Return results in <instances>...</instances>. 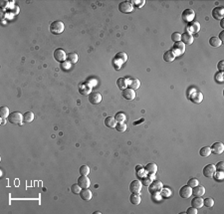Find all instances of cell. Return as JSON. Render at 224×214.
Returning a JSON list of instances; mask_svg holds the SVG:
<instances>
[{"label":"cell","mask_w":224,"mask_h":214,"mask_svg":"<svg viewBox=\"0 0 224 214\" xmlns=\"http://www.w3.org/2000/svg\"><path fill=\"white\" fill-rule=\"evenodd\" d=\"M65 29V25L62 21H59V20H56V21H53L52 23L50 24V32L54 34V35H58V34H61Z\"/></svg>","instance_id":"1"},{"label":"cell","mask_w":224,"mask_h":214,"mask_svg":"<svg viewBox=\"0 0 224 214\" xmlns=\"http://www.w3.org/2000/svg\"><path fill=\"white\" fill-rule=\"evenodd\" d=\"M163 182L160 180H157V179H155V180H152V183L149 185V191L152 193V194H157V193H160L161 189H163Z\"/></svg>","instance_id":"2"},{"label":"cell","mask_w":224,"mask_h":214,"mask_svg":"<svg viewBox=\"0 0 224 214\" xmlns=\"http://www.w3.org/2000/svg\"><path fill=\"white\" fill-rule=\"evenodd\" d=\"M8 121L13 125H20L23 122V115L19 112H13L8 117Z\"/></svg>","instance_id":"3"},{"label":"cell","mask_w":224,"mask_h":214,"mask_svg":"<svg viewBox=\"0 0 224 214\" xmlns=\"http://www.w3.org/2000/svg\"><path fill=\"white\" fill-rule=\"evenodd\" d=\"M119 10L124 14H129L132 13L134 10V6H132L130 1H123L119 4Z\"/></svg>","instance_id":"4"},{"label":"cell","mask_w":224,"mask_h":214,"mask_svg":"<svg viewBox=\"0 0 224 214\" xmlns=\"http://www.w3.org/2000/svg\"><path fill=\"white\" fill-rule=\"evenodd\" d=\"M171 52L174 54V56H180L185 52V44H183L182 42H175L171 49Z\"/></svg>","instance_id":"5"},{"label":"cell","mask_w":224,"mask_h":214,"mask_svg":"<svg viewBox=\"0 0 224 214\" xmlns=\"http://www.w3.org/2000/svg\"><path fill=\"white\" fill-rule=\"evenodd\" d=\"M201 28V25L199 22L195 21V20H193V21L189 22V23L187 24V26H186V29H187V33L189 34H194V33H197L198 31L200 30Z\"/></svg>","instance_id":"6"},{"label":"cell","mask_w":224,"mask_h":214,"mask_svg":"<svg viewBox=\"0 0 224 214\" xmlns=\"http://www.w3.org/2000/svg\"><path fill=\"white\" fill-rule=\"evenodd\" d=\"M141 187H143V183L141 180H134L130 182V191L132 193H140L141 191Z\"/></svg>","instance_id":"7"},{"label":"cell","mask_w":224,"mask_h":214,"mask_svg":"<svg viewBox=\"0 0 224 214\" xmlns=\"http://www.w3.org/2000/svg\"><path fill=\"white\" fill-rule=\"evenodd\" d=\"M54 58L58 62H64L67 58V54L65 52V50L59 48V49H56L54 51Z\"/></svg>","instance_id":"8"},{"label":"cell","mask_w":224,"mask_h":214,"mask_svg":"<svg viewBox=\"0 0 224 214\" xmlns=\"http://www.w3.org/2000/svg\"><path fill=\"white\" fill-rule=\"evenodd\" d=\"M216 171V168H215V165L213 164H207L205 165L203 168V175L207 178H210L213 176L214 172Z\"/></svg>","instance_id":"9"},{"label":"cell","mask_w":224,"mask_h":214,"mask_svg":"<svg viewBox=\"0 0 224 214\" xmlns=\"http://www.w3.org/2000/svg\"><path fill=\"white\" fill-rule=\"evenodd\" d=\"M102 101V95L98 92H92L89 95V102L92 105H98Z\"/></svg>","instance_id":"10"},{"label":"cell","mask_w":224,"mask_h":214,"mask_svg":"<svg viewBox=\"0 0 224 214\" xmlns=\"http://www.w3.org/2000/svg\"><path fill=\"white\" fill-rule=\"evenodd\" d=\"M179 195L182 198H188L192 195V187L189 185H184L180 188L179 190Z\"/></svg>","instance_id":"11"},{"label":"cell","mask_w":224,"mask_h":214,"mask_svg":"<svg viewBox=\"0 0 224 214\" xmlns=\"http://www.w3.org/2000/svg\"><path fill=\"white\" fill-rule=\"evenodd\" d=\"M195 17V12L192 9H185L182 12V19L186 22H191L194 20Z\"/></svg>","instance_id":"12"},{"label":"cell","mask_w":224,"mask_h":214,"mask_svg":"<svg viewBox=\"0 0 224 214\" xmlns=\"http://www.w3.org/2000/svg\"><path fill=\"white\" fill-rule=\"evenodd\" d=\"M210 150H211V152H213L214 155H219L224 152V144L222 142H214V144H212V147H210Z\"/></svg>","instance_id":"13"},{"label":"cell","mask_w":224,"mask_h":214,"mask_svg":"<svg viewBox=\"0 0 224 214\" xmlns=\"http://www.w3.org/2000/svg\"><path fill=\"white\" fill-rule=\"evenodd\" d=\"M188 98L190 99L191 102L195 103V104H200L203 100V95L201 92H198V91H194L192 92L191 96H188Z\"/></svg>","instance_id":"14"},{"label":"cell","mask_w":224,"mask_h":214,"mask_svg":"<svg viewBox=\"0 0 224 214\" xmlns=\"http://www.w3.org/2000/svg\"><path fill=\"white\" fill-rule=\"evenodd\" d=\"M122 95L126 100H129V101H132V100H135V90L130 89V88H127V89L123 90L122 92Z\"/></svg>","instance_id":"15"},{"label":"cell","mask_w":224,"mask_h":214,"mask_svg":"<svg viewBox=\"0 0 224 214\" xmlns=\"http://www.w3.org/2000/svg\"><path fill=\"white\" fill-rule=\"evenodd\" d=\"M212 16L216 20H222L224 16V8L221 6L215 7L214 9L212 10Z\"/></svg>","instance_id":"16"},{"label":"cell","mask_w":224,"mask_h":214,"mask_svg":"<svg viewBox=\"0 0 224 214\" xmlns=\"http://www.w3.org/2000/svg\"><path fill=\"white\" fill-rule=\"evenodd\" d=\"M79 194H80L81 198L85 201H89L93 197V193L89 188H82L81 192L79 193Z\"/></svg>","instance_id":"17"},{"label":"cell","mask_w":224,"mask_h":214,"mask_svg":"<svg viewBox=\"0 0 224 214\" xmlns=\"http://www.w3.org/2000/svg\"><path fill=\"white\" fill-rule=\"evenodd\" d=\"M127 80H129L127 81V88H130L132 90H138L141 87V82L138 79H132L127 77Z\"/></svg>","instance_id":"18"},{"label":"cell","mask_w":224,"mask_h":214,"mask_svg":"<svg viewBox=\"0 0 224 214\" xmlns=\"http://www.w3.org/2000/svg\"><path fill=\"white\" fill-rule=\"evenodd\" d=\"M78 184L80 185L81 188H89L91 181L89 177H87V175H81L78 178Z\"/></svg>","instance_id":"19"},{"label":"cell","mask_w":224,"mask_h":214,"mask_svg":"<svg viewBox=\"0 0 224 214\" xmlns=\"http://www.w3.org/2000/svg\"><path fill=\"white\" fill-rule=\"evenodd\" d=\"M144 170L147 174H155L157 171V165L152 162V163H147L146 166H144Z\"/></svg>","instance_id":"20"},{"label":"cell","mask_w":224,"mask_h":214,"mask_svg":"<svg viewBox=\"0 0 224 214\" xmlns=\"http://www.w3.org/2000/svg\"><path fill=\"white\" fill-rule=\"evenodd\" d=\"M204 193H205V188L202 185L198 184L192 188V195L194 196H202L204 195Z\"/></svg>","instance_id":"21"},{"label":"cell","mask_w":224,"mask_h":214,"mask_svg":"<svg viewBox=\"0 0 224 214\" xmlns=\"http://www.w3.org/2000/svg\"><path fill=\"white\" fill-rule=\"evenodd\" d=\"M181 40H182L183 44L190 45V44H192V42H193V36L187 32H184L183 34H181Z\"/></svg>","instance_id":"22"},{"label":"cell","mask_w":224,"mask_h":214,"mask_svg":"<svg viewBox=\"0 0 224 214\" xmlns=\"http://www.w3.org/2000/svg\"><path fill=\"white\" fill-rule=\"evenodd\" d=\"M90 91H91V87L87 83H83V84L79 86V92H80V94H82V95L84 96L90 95Z\"/></svg>","instance_id":"23"},{"label":"cell","mask_w":224,"mask_h":214,"mask_svg":"<svg viewBox=\"0 0 224 214\" xmlns=\"http://www.w3.org/2000/svg\"><path fill=\"white\" fill-rule=\"evenodd\" d=\"M191 205L192 207L195 208H201L203 206V199L201 198V196H195V197L191 200Z\"/></svg>","instance_id":"24"},{"label":"cell","mask_w":224,"mask_h":214,"mask_svg":"<svg viewBox=\"0 0 224 214\" xmlns=\"http://www.w3.org/2000/svg\"><path fill=\"white\" fill-rule=\"evenodd\" d=\"M116 125H117V121H116V119L113 118V117H107V118L105 119V125H106L107 128H113L116 127Z\"/></svg>","instance_id":"25"},{"label":"cell","mask_w":224,"mask_h":214,"mask_svg":"<svg viewBox=\"0 0 224 214\" xmlns=\"http://www.w3.org/2000/svg\"><path fill=\"white\" fill-rule=\"evenodd\" d=\"M141 196H140V193H132V194L130 196V203L134 204V205L140 204L141 203Z\"/></svg>","instance_id":"26"},{"label":"cell","mask_w":224,"mask_h":214,"mask_svg":"<svg viewBox=\"0 0 224 214\" xmlns=\"http://www.w3.org/2000/svg\"><path fill=\"white\" fill-rule=\"evenodd\" d=\"M174 59H175V56H174V54L171 52V51H165V52H164L163 60L165 62H172Z\"/></svg>","instance_id":"27"},{"label":"cell","mask_w":224,"mask_h":214,"mask_svg":"<svg viewBox=\"0 0 224 214\" xmlns=\"http://www.w3.org/2000/svg\"><path fill=\"white\" fill-rule=\"evenodd\" d=\"M117 85H118V87L120 88L122 91L124 90V89H127V78H120V79H118Z\"/></svg>","instance_id":"28"},{"label":"cell","mask_w":224,"mask_h":214,"mask_svg":"<svg viewBox=\"0 0 224 214\" xmlns=\"http://www.w3.org/2000/svg\"><path fill=\"white\" fill-rule=\"evenodd\" d=\"M209 44H210V46L216 48V47H219V46H221V44H222V42L220 41L218 37H215V36H213V37H211V38L209 39Z\"/></svg>","instance_id":"29"},{"label":"cell","mask_w":224,"mask_h":214,"mask_svg":"<svg viewBox=\"0 0 224 214\" xmlns=\"http://www.w3.org/2000/svg\"><path fill=\"white\" fill-rule=\"evenodd\" d=\"M67 60L69 61L70 64H75V63L78 62V54L75 52L69 53L67 55Z\"/></svg>","instance_id":"30"},{"label":"cell","mask_w":224,"mask_h":214,"mask_svg":"<svg viewBox=\"0 0 224 214\" xmlns=\"http://www.w3.org/2000/svg\"><path fill=\"white\" fill-rule=\"evenodd\" d=\"M211 153V150L209 147H203L200 148L199 150V155L202 156V158H207V156L210 155Z\"/></svg>","instance_id":"31"},{"label":"cell","mask_w":224,"mask_h":214,"mask_svg":"<svg viewBox=\"0 0 224 214\" xmlns=\"http://www.w3.org/2000/svg\"><path fill=\"white\" fill-rule=\"evenodd\" d=\"M33 119H34V114L32 112H26L23 115V122H26V124L33 122Z\"/></svg>","instance_id":"32"},{"label":"cell","mask_w":224,"mask_h":214,"mask_svg":"<svg viewBox=\"0 0 224 214\" xmlns=\"http://www.w3.org/2000/svg\"><path fill=\"white\" fill-rule=\"evenodd\" d=\"M154 174H149L147 177L144 176V177H143V179H141V183L146 185V186H149V185L152 183V181L154 180Z\"/></svg>","instance_id":"33"},{"label":"cell","mask_w":224,"mask_h":214,"mask_svg":"<svg viewBox=\"0 0 224 214\" xmlns=\"http://www.w3.org/2000/svg\"><path fill=\"white\" fill-rule=\"evenodd\" d=\"M9 109L7 107H1L0 108V117L1 119H8L9 117Z\"/></svg>","instance_id":"34"},{"label":"cell","mask_w":224,"mask_h":214,"mask_svg":"<svg viewBox=\"0 0 224 214\" xmlns=\"http://www.w3.org/2000/svg\"><path fill=\"white\" fill-rule=\"evenodd\" d=\"M115 119H116V121H117L118 122H124V121L127 119V116L124 115V113L119 112V113L116 114Z\"/></svg>","instance_id":"35"},{"label":"cell","mask_w":224,"mask_h":214,"mask_svg":"<svg viewBox=\"0 0 224 214\" xmlns=\"http://www.w3.org/2000/svg\"><path fill=\"white\" fill-rule=\"evenodd\" d=\"M116 130H118V132H120V133H124V132H126L127 130V125L124 124V122H118L117 125H116Z\"/></svg>","instance_id":"36"},{"label":"cell","mask_w":224,"mask_h":214,"mask_svg":"<svg viewBox=\"0 0 224 214\" xmlns=\"http://www.w3.org/2000/svg\"><path fill=\"white\" fill-rule=\"evenodd\" d=\"M124 64V62L122 61V60H120L119 58H117V57H115L114 60H113V65L115 66L116 70H119L120 68L122 67V65Z\"/></svg>","instance_id":"37"},{"label":"cell","mask_w":224,"mask_h":214,"mask_svg":"<svg viewBox=\"0 0 224 214\" xmlns=\"http://www.w3.org/2000/svg\"><path fill=\"white\" fill-rule=\"evenodd\" d=\"M203 205H205L206 207L210 208L214 205V200L211 197H207V198L203 199Z\"/></svg>","instance_id":"38"},{"label":"cell","mask_w":224,"mask_h":214,"mask_svg":"<svg viewBox=\"0 0 224 214\" xmlns=\"http://www.w3.org/2000/svg\"><path fill=\"white\" fill-rule=\"evenodd\" d=\"M212 177H214V179H217V180H219V181L223 180V177H224L223 171H219V170H218V171H215Z\"/></svg>","instance_id":"39"},{"label":"cell","mask_w":224,"mask_h":214,"mask_svg":"<svg viewBox=\"0 0 224 214\" xmlns=\"http://www.w3.org/2000/svg\"><path fill=\"white\" fill-rule=\"evenodd\" d=\"M81 189H82V188L78 183L73 184L72 186H71V191H72L73 193H75V194H79V193L81 192Z\"/></svg>","instance_id":"40"},{"label":"cell","mask_w":224,"mask_h":214,"mask_svg":"<svg viewBox=\"0 0 224 214\" xmlns=\"http://www.w3.org/2000/svg\"><path fill=\"white\" fill-rule=\"evenodd\" d=\"M80 173L81 175H88L90 173V168L88 165H82L80 167Z\"/></svg>","instance_id":"41"},{"label":"cell","mask_w":224,"mask_h":214,"mask_svg":"<svg viewBox=\"0 0 224 214\" xmlns=\"http://www.w3.org/2000/svg\"><path fill=\"white\" fill-rule=\"evenodd\" d=\"M215 81L217 83H219V84H222L223 83V72H218L215 74V77H214Z\"/></svg>","instance_id":"42"},{"label":"cell","mask_w":224,"mask_h":214,"mask_svg":"<svg viewBox=\"0 0 224 214\" xmlns=\"http://www.w3.org/2000/svg\"><path fill=\"white\" fill-rule=\"evenodd\" d=\"M171 40H172V41H173L174 43H175V42H179L180 40H181V34L178 33V32L172 33V35H171Z\"/></svg>","instance_id":"43"},{"label":"cell","mask_w":224,"mask_h":214,"mask_svg":"<svg viewBox=\"0 0 224 214\" xmlns=\"http://www.w3.org/2000/svg\"><path fill=\"white\" fill-rule=\"evenodd\" d=\"M161 195H163L164 197H169V196L171 195V191L169 188H164L163 187V189H161Z\"/></svg>","instance_id":"44"},{"label":"cell","mask_w":224,"mask_h":214,"mask_svg":"<svg viewBox=\"0 0 224 214\" xmlns=\"http://www.w3.org/2000/svg\"><path fill=\"white\" fill-rule=\"evenodd\" d=\"M116 57H117V58H119L120 60H122V61H123L124 63L127 60V54L124 53V52H120V53H118L117 55H116Z\"/></svg>","instance_id":"45"},{"label":"cell","mask_w":224,"mask_h":214,"mask_svg":"<svg viewBox=\"0 0 224 214\" xmlns=\"http://www.w3.org/2000/svg\"><path fill=\"white\" fill-rule=\"evenodd\" d=\"M198 184H199V181H198V179L196 178H190L187 182V185H189L190 187H194Z\"/></svg>","instance_id":"46"},{"label":"cell","mask_w":224,"mask_h":214,"mask_svg":"<svg viewBox=\"0 0 224 214\" xmlns=\"http://www.w3.org/2000/svg\"><path fill=\"white\" fill-rule=\"evenodd\" d=\"M215 168H216V170L223 171V170H224V162H223V161H219V162H218V163L216 164V166H215Z\"/></svg>","instance_id":"47"},{"label":"cell","mask_w":224,"mask_h":214,"mask_svg":"<svg viewBox=\"0 0 224 214\" xmlns=\"http://www.w3.org/2000/svg\"><path fill=\"white\" fill-rule=\"evenodd\" d=\"M186 213L187 214H196L197 213V208L195 207H189L187 210H186Z\"/></svg>","instance_id":"48"},{"label":"cell","mask_w":224,"mask_h":214,"mask_svg":"<svg viewBox=\"0 0 224 214\" xmlns=\"http://www.w3.org/2000/svg\"><path fill=\"white\" fill-rule=\"evenodd\" d=\"M218 69H219V72H223V70H224V61L223 60H220L219 63H218Z\"/></svg>","instance_id":"49"},{"label":"cell","mask_w":224,"mask_h":214,"mask_svg":"<svg viewBox=\"0 0 224 214\" xmlns=\"http://www.w3.org/2000/svg\"><path fill=\"white\" fill-rule=\"evenodd\" d=\"M224 31H221V32H220V34H219V37H218V38H219V40H220V41L221 42H223L224 41Z\"/></svg>","instance_id":"50"},{"label":"cell","mask_w":224,"mask_h":214,"mask_svg":"<svg viewBox=\"0 0 224 214\" xmlns=\"http://www.w3.org/2000/svg\"><path fill=\"white\" fill-rule=\"evenodd\" d=\"M220 26L222 27V28L224 27V25H223V20H221V22H220Z\"/></svg>","instance_id":"51"},{"label":"cell","mask_w":224,"mask_h":214,"mask_svg":"<svg viewBox=\"0 0 224 214\" xmlns=\"http://www.w3.org/2000/svg\"><path fill=\"white\" fill-rule=\"evenodd\" d=\"M102 212H100V211H97V212H94V214H101Z\"/></svg>","instance_id":"52"}]
</instances>
